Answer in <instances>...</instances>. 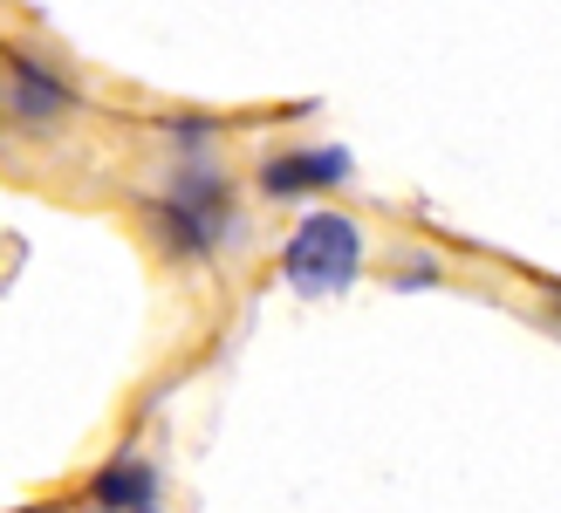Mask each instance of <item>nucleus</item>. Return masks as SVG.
<instances>
[{
    "instance_id": "f257e3e1",
    "label": "nucleus",
    "mask_w": 561,
    "mask_h": 513,
    "mask_svg": "<svg viewBox=\"0 0 561 513\" xmlns=\"http://www.w3.org/2000/svg\"><path fill=\"white\" fill-rule=\"evenodd\" d=\"M363 267V226L350 213H308L295 226V240L280 247V274L301 295H343Z\"/></svg>"
},
{
    "instance_id": "f03ea898",
    "label": "nucleus",
    "mask_w": 561,
    "mask_h": 513,
    "mask_svg": "<svg viewBox=\"0 0 561 513\" xmlns=\"http://www.w3.org/2000/svg\"><path fill=\"white\" fill-rule=\"evenodd\" d=\"M8 62H14L8 69V110L27 130H48L55 117H69V110H76V90L48 62H35V55H8Z\"/></svg>"
},
{
    "instance_id": "7ed1b4c3",
    "label": "nucleus",
    "mask_w": 561,
    "mask_h": 513,
    "mask_svg": "<svg viewBox=\"0 0 561 513\" xmlns=\"http://www.w3.org/2000/svg\"><path fill=\"white\" fill-rule=\"evenodd\" d=\"M350 179V151H288L261 164V192L267 198H301V192H329Z\"/></svg>"
},
{
    "instance_id": "20e7f679",
    "label": "nucleus",
    "mask_w": 561,
    "mask_h": 513,
    "mask_svg": "<svg viewBox=\"0 0 561 513\" xmlns=\"http://www.w3.org/2000/svg\"><path fill=\"white\" fill-rule=\"evenodd\" d=\"M90 500L96 506H158V472L145 459H110L90 479Z\"/></svg>"
},
{
    "instance_id": "39448f33",
    "label": "nucleus",
    "mask_w": 561,
    "mask_h": 513,
    "mask_svg": "<svg viewBox=\"0 0 561 513\" xmlns=\"http://www.w3.org/2000/svg\"><path fill=\"white\" fill-rule=\"evenodd\" d=\"M164 130H172L179 145H213V137H219V124H213V117H172Z\"/></svg>"
}]
</instances>
